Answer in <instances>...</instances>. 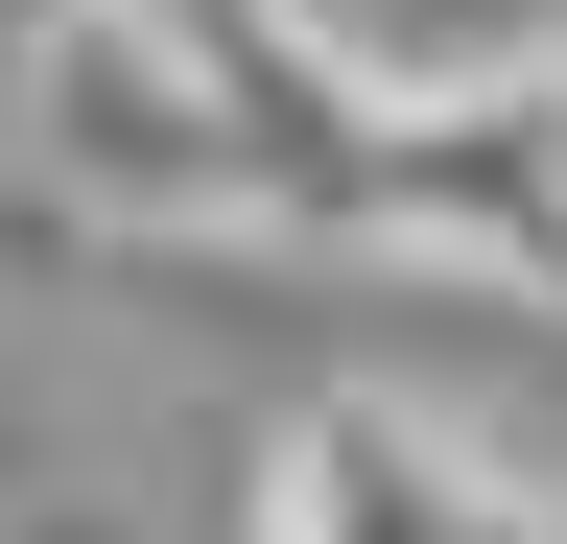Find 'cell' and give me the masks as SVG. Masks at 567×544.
Listing matches in <instances>:
<instances>
[{"instance_id":"4","label":"cell","mask_w":567,"mask_h":544,"mask_svg":"<svg viewBox=\"0 0 567 544\" xmlns=\"http://www.w3.org/2000/svg\"><path fill=\"white\" fill-rule=\"evenodd\" d=\"M0 544H142V521L95 497V473H0Z\"/></svg>"},{"instance_id":"5","label":"cell","mask_w":567,"mask_h":544,"mask_svg":"<svg viewBox=\"0 0 567 544\" xmlns=\"http://www.w3.org/2000/svg\"><path fill=\"white\" fill-rule=\"evenodd\" d=\"M473 544H567V497H520V473H496V497H473Z\"/></svg>"},{"instance_id":"3","label":"cell","mask_w":567,"mask_h":544,"mask_svg":"<svg viewBox=\"0 0 567 544\" xmlns=\"http://www.w3.org/2000/svg\"><path fill=\"white\" fill-rule=\"evenodd\" d=\"M473 497H496V450L425 402H284V450H260V544H473Z\"/></svg>"},{"instance_id":"1","label":"cell","mask_w":567,"mask_h":544,"mask_svg":"<svg viewBox=\"0 0 567 544\" xmlns=\"http://www.w3.org/2000/svg\"><path fill=\"white\" fill-rule=\"evenodd\" d=\"M379 48L331 0H48L0 48V166L95 237H284L354 260L379 189Z\"/></svg>"},{"instance_id":"2","label":"cell","mask_w":567,"mask_h":544,"mask_svg":"<svg viewBox=\"0 0 567 544\" xmlns=\"http://www.w3.org/2000/svg\"><path fill=\"white\" fill-rule=\"evenodd\" d=\"M354 260L567 308V143H544V72H402V95H379V189H354Z\"/></svg>"},{"instance_id":"6","label":"cell","mask_w":567,"mask_h":544,"mask_svg":"<svg viewBox=\"0 0 567 544\" xmlns=\"http://www.w3.org/2000/svg\"><path fill=\"white\" fill-rule=\"evenodd\" d=\"M520 72H544V143H567V48H520Z\"/></svg>"}]
</instances>
